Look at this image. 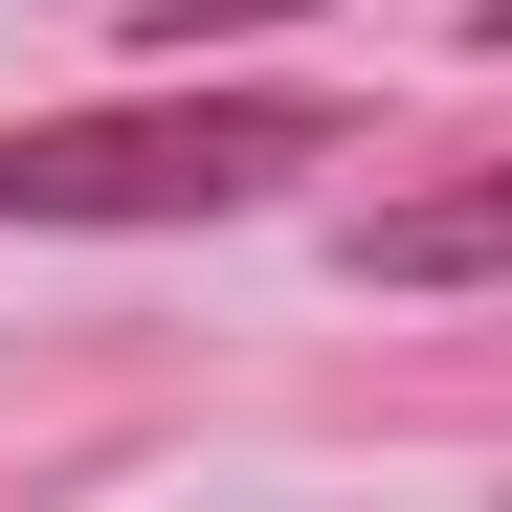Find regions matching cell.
I'll use <instances>...</instances> for the list:
<instances>
[{
  "instance_id": "obj_3",
  "label": "cell",
  "mask_w": 512,
  "mask_h": 512,
  "mask_svg": "<svg viewBox=\"0 0 512 512\" xmlns=\"http://www.w3.org/2000/svg\"><path fill=\"white\" fill-rule=\"evenodd\" d=\"M268 23H312V0H134V45H156V67H201V45H268Z\"/></svg>"
},
{
  "instance_id": "obj_1",
  "label": "cell",
  "mask_w": 512,
  "mask_h": 512,
  "mask_svg": "<svg viewBox=\"0 0 512 512\" xmlns=\"http://www.w3.org/2000/svg\"><path fill=\"white\" fill-rule=\"evenodd\" d=\"M312 156H357L334 90H134V112H23L0 134V223H245Z\"/></svg>"
},
{
  "instance_id": "obj_4",
  "label": "cell",
  "mask_w": 512,
  "mask_h": 512,
  "mask_svg": "<svg viewBox=\"0 0 512 512\" xmlns=\"http://www.w3.org/2000/svg\"><path fill=\"white\" fill-rule=\"evenodd\" d=\"M468 45H512V0H468Z\"/></svg>"
},
{
  "instance_id": "obj_2",
  "label": "cell",
  "mask_w": 512,
  "mask_h": 512,
  "mask_svg": "<svg viewBox=\"0 0 512 512\" xmlns=\"http://www.w3.org/2000/svg\"><path fill=\"white\" fill-rule=\"evenodd\" d=\"M512 268V156H468V179H401L357 201V290H490Z\"/></svg>"
}]
</instances>
